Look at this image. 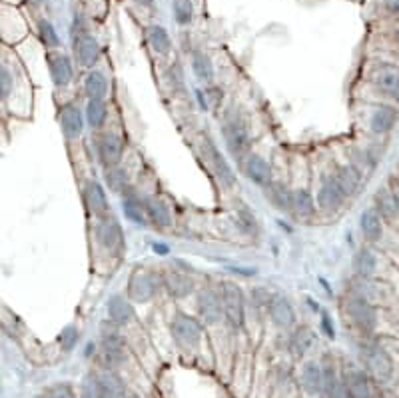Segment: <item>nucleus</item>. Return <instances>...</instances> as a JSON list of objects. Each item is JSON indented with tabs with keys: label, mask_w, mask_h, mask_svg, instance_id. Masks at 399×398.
Here are the masks:
<instances>
[{
	"label": "nucleus",
	"mask_w": 399,
	"mask_h": 398,
	"mask_svg": "<svg viewBox=\"0 0 399 398\" xmlns=\"http://www.w3.org/2000/svg\"><path fill=\"white\" fill-rule=\"evenodd\" d=\"M302 388L308 392L309 397H323L325 394V385H323V366L320 362L309 360L302 366V376H299Z\"/></svg>",
	"instance_id": "dca6fc26"
},
{
	"label": "nucleus",
	"mask_w": 399,
	"mask_h": 398,
	"mask_svg": "<svg viewBox=\"0 0 399 398\" xmlns=\"http://www.w3.org/2000/svg\"><path fill=\"white\" fill-rule=\"evenodd\" d=\"M360 228L363 239L367 242H377L384 237V218L375 208H367L360 216Z\"/></svg>",
	"instance_id": "c85d7f7f"
},
{
	"label": "nucleus",
	"mask_w": 399,
	"mask_h": 398,
	"mask_svg": "<svg viewBox=\"0 0 399 398\" xmlns=\"http://www.w3.org/2000/svg\"><path fill=\"white\" fill-rule=\"evenodd\" d=\"M374 84L387 96L399 102V68L393 65H381L374 70Z\"/></svg>",
	"instance_id": "412c9836"
},
{
	"label": "nucleus",
	"mask_w": 399,
	"mask_h": 398,
	"mask_svg": "<svg viewBox=\"0 0 399 398\" xmlns=\"http://www.w3.org/2000/svg\"><path fill=\"white\" fill-rule=\"evenodd\" d=\"M353 270L360 279H372L377 270V254L372 248H361L353 254Z\"/></svg>",
	"instance_id": "7c9ffc66"
},
{
	"label": "nucleus",
	"mask_w": 399,
	"mask_h": 398,
	"mask_svg": "<svg viewBox=\"0 0 399 398\" xmlns=\"http://www.w3.org/2000/svg\"><path fill=\"white\" fill-rule=\"evenodd\" d=\"M162 288H164L162 272L138 266L130 274L128 286H126V296H128L132 303L146 305V303L154 300L156 296H158V292L162 291Z\"/></svg>",
	"instance_id": "f257e3e1"
},
{
	"label": "nucleus",
	"mask_w": 399,
	"mask_h": 398,
	"mask_svg": "<svg viewBox=\"0 0 399 398\" xmlns=\"http://www.w3.org/2000/svg\"><path fill=\"white\" fill-rule=\"evenodd\" d=\"M323 366V385H325V398H351L348 386L344 383V376L335 371V364L325 362Z\"/></svg>",
	"instance_id": "bb28decb"
},
{
	"label": "nucleus",
	"mask_w": 399,
	"mask_h": 398,
	"mask_svg": "<svg viewBox=\"0 0 399 398\" xmlns=\"http://www.w3.org/2000/svg\"><path fill=\"white\" fill-rule=\"evenodd\" d=\"M124 157V140L116 133H104L98 138V159L104 168H112L122 162Z\"/></svg>",
	"instance_id": "f8f14e48"
},
{
	"label": "nucleus",
	"mask_w": 399,
	"mask_h": 398,
	"mask_svg": "<svg viewBox=\"0 0 399 398\" xmlns=\"http://www.w3.org/2000/svg\"><path fill=\"white\" fill-rule=\"evenodd\" d=\"M250 294H252V305L256 306V308H266L268 310V305H270L271 300L270 292L266 291V288H254Z\"/></svg>",
	"instance_id": "de8ad7c7"
},
{
	"label": "nucleus",
	"mask_w": 399,
	"mask_h": 398,
	"mask_svg": "<svg viewBox=\"0 0 399 398\" xmlns=\"http://www.w3.org/2000/svg\"><path fill=\"white\" fill-rule=\"evenodd\" d=\"M122 211H124V216L128 218L130 223H134V225L144 226L148 223L146 200H142L140 197H138V192L132 190L130 186L122 192Z\"/></svg>",
	"instance_id": "4be33fe9"
},
{
	"label": "nucleus",
	"mask_w": 399,
	"mask_h": 398,
	"mask_svg": "<svg viewBox=\"0 0 399 398\" xmlns=\"http://www.w3.org/2000/svg\"><path fill=\"white\" fill-rule=\"evenodd\" d=\"M124 398H136V397H130V394H126V397H124Z\"/></svg>",
	"instance_id": "4d7b16f0"
},
{
	"label": "nucleus",
	"mask_w": 399,
	"mask_h": 398,
	"mask_svg": "<svg viewBox=\"0 0 399 398\" xmlns=\"http://www.w3.org/2000/svg\"><path fill=\"white\" fill-rule=\"evenodd\" d=\"M172 16L178 27H190L194 20L192 0H172Z\"/></svg>",
	"instance_id": "a19ab883"
},
{
	"label": "nucleus",
	"mask_w": 399,
	"mask_h": 398,
	"mask_svg": "<svg viewBox=\"0 0 399 398\" xmlns=\"http://www.w3.org/2000/svg\"><path fill=\"white\" fill-rule=\"evenodd\" d=\"M94 237L98 240V244L108 253H120L124 248V234H122V226L116 220V216L112 213L104 214L96 218L94 226Z\"/></svg>",
	"instance_id": "1a4fd4ad"
},
{
	"label": "nucleus",
	"mask_w": 399,
	"mask_h": 398,
	"mask_svg": "<svg viewBox=\"0 0 399 398\" xmlns=\"http://www.w3.org/2000/svg\"><path fill=\"white\" fill-rule=\"evenodd\" d=\"M384 6H386L389 13L399 14V0H384Z\"/></svg>",
	"instance_id": "603ef678"
},
{
	"label": "nucleus",
	"mask_w": 399,
	"mask_h": 398,
	"mask_svg": "<svg viewBox=\"0 0 399 398\" xmlns=\"http://www.w3.org/2000/svg\"><path fill=\"white\" fill-rule=\"evenodd\" d=\"M335 183L339 185V188L346 192V197H351L356 190H358V186H360V171L356 168V166H339L337 168V173H335Z\"/></svg>",
	"instance_id": "c9c22d12"
},
{
	"label": "nucleus",
	"mask_w": 399,
	"mask_h": 398,
	"mask_svg": "<svg viewBox=\"0 0 399 398\" xmlns=\"http://www.w3.org/2000/svg\"><path fill=\"white\" fill-rule=\"evenodd\" d=\"M128 359V350H126V340L120 332V326L114 324L112 320L102 322L100 326V360H102L104 369H112L116 371L118 366H122Z\"/></svg>",
	"instance_id": "f03ea898"
},
{
	"label": "nucleus",
	"mask_w": 399,
	"mask_h": 398,
	"mask_svg": "<svg viewBox=\"0 0 399 398\" xmlns=\"http://www.w3.org/2000/svg\"><path fill=\"white\" fill-rule=\"evenodd\" d=\"M14 86V80H13V74H11V70L6 67L0 68V91H2V98H6L11 91H13Z\"/></svg>",
	"instance_id": "09e8293b"
},
{
	"label": "nucleus",
	"mask_w": 399,
	"mask_h": 398,
	"mask_svg": "<svg viewBox=\"0 0 399 398\" xmlns=\"http://www.w3.org/2000/svg\"><path fill=\"white\" fill-rule=\"evenodd\" d=\"M44 398H76V394L68 383H56L44 390Z\"/></svg>",
	"instance_id": "a18cd8bd"
},
{
	"label": "nucleus",
	"mask_w": 399,
	"mask_h": 398,
	"mask_svg": "<svg viewBox=\"0 0 399 398\" xmlns=\"http://www.w3.org/2000/svg\"><path fill=\"white\" fill-rule=\"evenodd\" d=\"M244 171H245V176L254 183V185L262 186V188H266V186L271 183V166L268 164V160L262 159L259 154H248L244 160Z\"/></svg>",
	"instance_id": "5701e85b"
},
{
	"label": "nucleus",
	"mask_w": 399,
	"mask_h": 398,
	"mask_svg": "<svg viewBox=\"0 0 399 398\" xmlns=\"http://www.w3.org/2000/svg\"><path fill=\"white\" fill-rule=\"evenodd\" d=\"M196 310L198 317L204 324H218L219 320L224 319V306H222V296H219V288H212V286H204L196 296Z\"/></svg>",
	"instance_id": "9d476101"
},
{
	"label": "nucleus",
	"mask_w": 399,
	"mask_h": 398,
	"mask_svg": "<svg viewBox=\"0 0 399 398\" xmlns=\"http://www.w3.org/2000/svg\"><path fill=\"white\" fill-rule=\"evenodd\" d=\"M202 154H204L208 166L212 168V173L216 174L219 185L226 186V188H234L236 186V173H234L232 164L219 152L218 145L210 136L202 138Z\"/></svg>",
	"instance_id": "6e6552de"
},
{
	"label": "nucleus",
	"mask_w": 399,
	"mask_h": 398,
	"mask_svg": "<svg viewBox=\"0 0 399 398\" xmlns=\"http://www.w3.org/2000/svg\"><path fill=\"white\" fill-rule=\"evenodd\" d=\"M146 40H148L150 48L160 56H166L172 51V39L162 25H150L146 28Z\"/></svg>",
	"instance_id": "2f4dec72"
},
{
	"label": "nucleus",
	"mask_w": 399,
	"mask_h": 398,
	"mask_svg": "<svg viewBox=\"0 0 399 398\" xmlns=\"http://www.w3.org/2000/svg\"><path fill=\"white\" fill-rule=\"evenodd\" d=\"M236 223L242 228V232H245L248 237H256L258 234V220L254 213L250 208H240L236 213Z\"/></svg>",
	"instance_id": "37998d69"
},
{
	"label": "nucleus",
	"mask_w": 399,
	"mask_h": 398,
	"mask_svg": "<svg viewBox=\"0 0 399 398\" xmlns=\"http://www.w3.org/2000/svg\"><path fill=\"white\" fill-rule=\"evenodd\" d=\"M58 345L60 348L65 350V352H70V350H74V346L78 345V329L76 326H66L65 331L58 334Z\"/></svg>",
	"instance_id": "c03bdc74"
},
{
	"label": "nucleus",
	"mask_w": 399,
	"mask_h": 398,
	"mask_svg": "<svg viewBox=\"0 0 399 398\" xmlns=\"http://www.w3.org/2000/svg\"><path fill=\"white\" fill-rule=\"evenodd\" d=\"M219 296L224 306V320L232 331H240L245 322V296L244 291L230 280L219 284Z\"/></svg>",
	"instance_id": "39448f33"
},
{
	"label": "nucleus",
	"mask_w": 399,
	"mask_h": 398,
	"mask_svg": "<svg viewBox=\"0 0 399 398\" xmlns=\"http://www.w3.org/2000/svg\"><path fill=\"white\" fill-rule=\"evenodd\" d=\"M94 376H96V385H98V390H100L102 398H124L128 394L126 385H124L122 376L116 371L104 369Z\"/></svg>",
	"instance_id": "6ab92c4d"
},
{
	"label": "nucleus",
	"mask_w": 399,
	"mask_h": 398,
	"mask_svg": "<svg viewBox=\"0 0 399 398\" xmlns=\"http://www.w3.org/2000/svg\"><path fill=\"white\" fill-rule=\"evenodd\" d=\"M78 398H102L100 390H98V385H96V376H86L82 380V386H80V392H78Z\"/></svg>",
	"instance_id": "49530a36"
},
{
	"label": "nucleus",
	"mask_w": 399,
	"mask_h": 398,
	"mask_svg": "<svg viewBox=\"0 0 399 398\" xmlns=\"http://www.w3.org/2000/svg\"><path fill=\"white\" fill-rule=\"evenodd\" d=\"M268 314H270L271 322L282 331H288L296 324V308L292 306L290 298L283 294H271Z\"/></svg>",
	"instance_id": "ddd939ff"
},
{
	"label": "nucleus",
	"mask_w": 399,
	"mask_h": 398,
	"mask_svg": "<svg viewBox=\"0 0 399 398\" xmlns=\"http://www.w3.org/2000/svg\"><path fill=\"white\" fill-rule=\"evenodd\" d=\"M361 362L363 369L374 378L377 385H386L393 376V359L389 357L384 346L375 343H365L361 345Z\"/></svg>",
	"instance_id": "20e7f679"
},
{
	"label": "nucleus",
	"mask_w": 399,
	"mask_h": 398,
	"mask_svg": "<svg viewBox=\"0 0 399 398\" xmlns=\"http://www.w3.org/2000/svg\"><path fill=\"white\" fill-rule=\"evenodd\" d=\"M106 310H108V320H112L118 326H128L134 320V314H136L132 300L128 296H122V294H112L108 305H106Z\"/></svg>",
	"instance_id": "aec40b11"
},
{
	"label": "nucleus",
	"mask_w": 399,
	"mask_h": 398,
	"mask_svg": "<svg viewBox=\"0 0 399 398\" xmlns=\"http://www.w3.org/2000/svg\"><path fill=\"white\" fill-rule=\"evenodd\" d=\"M313 340H316V336H313V332L309 326H297L296 331L290 334V350L296 354L297 359H302V357H306L309 352V348L313 346Z\"/></svg>",
	"instance_id": "72a5a7b5"
},
{
	"label": "nucleus",
	"mask_w": 399,
	"mask_h": 398,
	"mask_svg": "<svg viewBox=\"0 0 399 398\" xmlns=\"http://www.w3.org/2000/svg\"><path fill=\"white\" fill-rule=\"evenodd\" d=\"M154 248H156V253L166 254V246H164V244H154Z\"/></svg>",
	"instance_id": "6e6d98bb"
},
{
	"label": "nucleus",
	"mask_w": 399,
	"mask_h": 398,
	"mask_svg": "<svg viewBox=\"0 0 399 398\" xmlns=\"http://www.w3.org/2000/svg\"><path fill=\"white\" fill-rule=\"evenodd\" d=\"M58 122H60V131L65 134L66 140H76L78 136L84 131V120L82 112L74 105H65L58 112Z\"/></svg>",
	"instance_id": "a211bd4d"
},
{
	"label": "nucleus",
	"mask_w": 399,
	"mask_h": 398,
	"mask_svg": "<svg viewBox=\"0 0 399 398\" xmlns=\"http://www.w3.org/2000/svg\"><path fill=\"white\" fill-rule=\"evenodd\" d=\"M74 56H76L80 67H94L98 62V58H100V44H98V40L94 39L90 32H84V34L74 37Z\"/></svg>",
	"instance_id": "4468645a"
},
{
	"label": "nucleus",
	"mask_w": 399,
	"mask_h": 398,
	"mask_svg": "<svg viewBox=\"0 0 399 398\" xmlns=\"http://www.w3.org/2000/svg\"><path fill=\"white\" fill-rule=\"evenodd\" d=\"M39 37L40 42H42L46 48H58V46H60L58 32H56V28L52 27L50 20H46V18H42L39 22Z\"/></svg>",
	"instance_id": "79ce46f5"
},
{
	"label": "nucleus",
	"mask_w": 399,
	"mask_h": 398,
	"mask_svg": "<svg viewBox=\"0 0 399 398\" xmlns=\"http://www.w3.org/2000/svg\"><path fill=\"white\" fill-rule=\"evenodd\" d=\"M48 72H50L52 82L58 88H65V86L70 84V80L74 77L72 60L62 53H50L48 54Z\"/></svg>",
	"instance_id": "f3484780"
},
{
	"label": "nucleus",
	"mask_w": 399,
	"mask_h": 398,
	"mask_svg": "<svg viewBox=\"0 0 399 398\" xmlns=\"http://www.w3.org/2000/svg\"><path fill=\"white\" fill-rule=\"evenodd\" d=\"M266 197L270 200L271 204L280 211H288L290 213V206H292V190L282 183H273L266 186Z\"/></svg>",
	"instance_id": "f704fd0d"
},
{
	"label": "nucleus",
	"mask_w": 399,
	"mask_h": 398,
	"mask_svg": "<svg viewBox=\"0 0 399 398\" xmlns=\"http://www.w3.org/2000/svg\"><path fill=\"white\" fill-rule=\"evenodd\" d=\"M344 310L351 320V324L361 332V334H372L377 326V310L372 300H367L361 294H349L346 298Z\"/></svg>",
	"instance_id": "423d86ee"
},
{
	"label": "nucleus",
	"mask_w": 399,
	"mask_h": 398,
	"mask_svg": "<svg viewBox=\"0 0 399 398\" xmlns=\"http://www.w3.org/2000/svg\"><path fill=\"white\" fill-rule=\"evenodd\" d=\"M374 208L386 223H393L399 218V204L391 188H379L374 197Z\"/></svg>",
	"instance_id": "cd10ccee"
},
{
	"label": "nucleus",
	"mask_w": 399,
	"mask_h": 398,
	"mask_svg": "<svg viewBox=\"0 0 399 398\" xmlns=\"http://www.w3.org/2000/svg\"><path fill=\"white\" fill-rule=\"evenodd\" d=\"M170 332H172L178 346L186 348V350H194L202 340L204 326L196 317H190L186 312H176L172 322H170Z\"/></svg>",
	"instance_id": "0eeeda50"
},
{
	"label": "nucleus",
	"mask_w": 399,
	"mask_h": 398,
	"mask_svg": "<svg viewBox=\"0 0 399 398\" xmlns=\"http://www.w3.org/2000/svg\"><path fill=\"white\" fill-rule=\"evenodd\" d=\"M389 188H391V192H393V197H395V200H398V204H399V178H391L389 180Z\"/></svg>",
	"instance_id": "864d4df0"
},
{
	"label": "nucleus",
	"mask_w": 399,
	"mask_h": 398,
	"mask_svg": "<svg viewBox=\"0 0 399 398\" xmlns=\"http://www.w3.org/2000/svg\"><path fill=\"white\" fill-rule=\"evenodd\" d=\"M222 134H224V142L234 159L245 160V157L250 154V131H248L245 120L238 112L232 110L224 117Z\"/></svg>",
	"instance_id": "7ed1b4c3"
},
{
	"label": "nucleus",
	"mask_w": 399,
	"mask_h": 398,
	"mask_svg": "<svg viewBox=\"0 0 399 398\" xmlns=\"http://www.w3.org/2000/svg\"><path fill=\"white\" fill-rule=\"evenodd\" d=\"M32 2H40V0H32Z\"/></svg>",
	"instance_id": "13d9d810"
},
{
	"label": "nucleus",
	"mask_w": 399,
	"mask_h": 398,
	"mask_svg": "<svg viewBox=\"0 0 399 398\" xmlns=\"http://www.w3.org/2000/svg\"><path fill=\"white\" fill-rule=\"evenodd\" d=\"M106 119H108V105L104 102V98H88L86 120L92 128H102Z\"/></svg>",
	"instance_id": "e433bc0d"
},
{
	"label": "nucleus",
	"mask_w": 399,
	"mask_h": 398,
	"mask_svg": "<svg viewBox=\"0 0 399 398\" xmlns=\"http://www.w3.org/2000/svg\"><path fill=\"white\" fill-rule=\"evenodd\" d=\"M399 110L391 105H379L372 112L370 119V128L375 134H387L389 131H393V126L398 124Z\"/></svg>",
	"instance_id": "393cba45"
},
{
	"label": "nucleus",
	"mask_w": 399,
	"mask_h": 398,
	"mask_svg": "<svg viewBox=\"0 0 399 398\" xmlns=\"http://www.w3.org/2000/svg\"><path fill=\"white\" fill-rule=\"evenodd\" d=\"M344 383L348 386L351 398H374L370 374L365 369H348L344 372Z\"/></svg>",
	"instance_id": "b1692460"
},
{
	"label": "nucleus",
	"mask_w": 399,
	"mask_h": 398,
	"mask_svg": "<svg viewBox=\"0 0 399 398\" xmlns=\"http://www.w3.org/2000/svg\"><path fill=\"white\" fill-rule=\"evenodd\" d=\"M192 70L194 74H196V79L202 80V82H210V80L214 79V62L202 51L192 53Z\"/></svg>",
	"instance_id": "4c0bfd02"
},
{
	"label": "nucleus",
	"mask_w": 399,
	"mask_h": 398,
	"mask_svg": "<svg viewBox=\"0 0 399 398\" xmlns=\"http://www.w3.org/2000/svg\"><path fill=\"white\" fill-rule=\"evenodd\" d=\"M104 180H106V186H108L112 192H120V194L130 186L128 173H126V168H122L120 164H118V166H112V168H106Z\"/></svg>",
	"instance_id": "ea45409f"
},
{
	"label": "nucleus",
	"mask_w": 399,
	"mask_h": 398,
	"mask_svg": "<svg viewBox=\"0 0 399 398\" xmlns=\"http://www.w3.org/2000/svg\"><path fill=\"white\" fill-rule=\"evenodd\" d=\"M290 213L296 214L299 218H309L316 213V200L309 194L306 188H296L292 190V206Z\"/></svg>",
	"instance_id": "473e14b6"
},
{
	"label": "nucleus",
	"mask_w": 399,
	"mask_h": 398,
	"mask_svg": "<svg viewBox=\"0 0 399 398\" xmlns=\"http://www.w3.org/2000/svg\"><path fill=\"white\" fill-rule=\"evenodd\" d=\"M170 79L178 80V84H184V74H182V68L180 65H174V67L170 68Z\"/></svg>",
	"instance_id": "3c124183"
},
{
	"label": "nucleus",
	"mask_w": 399,
	"mask_h": 398,
	"mask_svg": "<svg viewBox=\"0 0 399 398\" xmlns=\"http://www.w3.org/2000/svg\"><path fill=\"white\" fill-rule=\"evenodd\" d=\"M322 329H323V332H325V336H327V338H335V329L327 314H323L322 317Z\"/></svg>",
	"instance_id": "8fccbe9b"
},
{
	"label": "nucleus",
	"mask_w": 399,
	"mask_h": 398,
	"mask_svg": "<svg viewBox=\"0 0 399 398\" xmlns=\"http://www.w3.org/2000/svg\"><path fill=\"white\" fill-rule=\"evenodd\" d=\"M84 91L88 98H104L108 93V80L100 70H92L84 79Z\"/></svg>",
	"instance_id": "58836bf2"
},
{
	"label": "nucleus",
	"mask_w": 399,
	"mask_h": 398,
	"mask_svg": "<svg viewBox=\"0 0 399 398\" xmlns=\"http://www.w3.org/2000/svg\"><path fill=\"white\" fill-rule=\"evenodd\" d=\"M162 279H164V291L172 296V298H188L196 288L194 279L180 268H168L162 272Z\"/></svg>",
	"instance_id": "9b49d317"
},
{
	"label": "nucleus",
	"mask_w": 399,
	"mask_h": 398,
	"mask_svg": "<svg viewBox=\"0 0 399 398\" xmlns=\"http://www.w3.org/2000/svg\"><path fill=\"white\" fill-rule=\"evenodd\" d=\"M146 214H148V220L160 230L172 225V213L162 199H156V197L146 199Z\"/></svg>",
	"instance_id": "c756f323"
},
{
	"label": "nucleus",
	"mask_w": 399,
	"mask_h": 398,
	"mask_svg": "<svg viewBox=\"0 0 399 398\" xmlns=\"http://www.w3.org/2000/svg\"><path fill=\"white\" fill-rule=\"evenodd\" d=\"M344 200H346V192L339 188L335 178L323 180L318 190V208H322L323 213H335L341 208Z\"/></svg>",
	"instance_id": "2eb2a0df"
},
{
	"label": "nucleus",
	"mask_w": 399,
	"mask_h": 398,
	"mask_svg": "<svg viewBox=\"0 0 399 398\" xmlns=\"http://www.w3.org/2000/svg\"><path fill=\"white\" fill-rule=\"evenodd\" d=\"M138 6H152L154 4V0H134Z\"/></svg>",
	"instance_id": "5fc2aeb1"
},
{
	"label": "nucleus",
	"mask_w": 399,
	"mask_h": 398,
	"mask_svg": "<svg viewBox=\"0 0 399 398\" xmlns=\"http://www.w3.org/2000/svg\"><path fill=\"white\" fill-rule=\"evenodd\" d=\"M84 202H86V208L90 211L92 216H104L108 214V199H106V192L100 183L96 180H88L84 185Z\"/></svg>",
	"instance_id": "a878e982"
}]
</instances>
